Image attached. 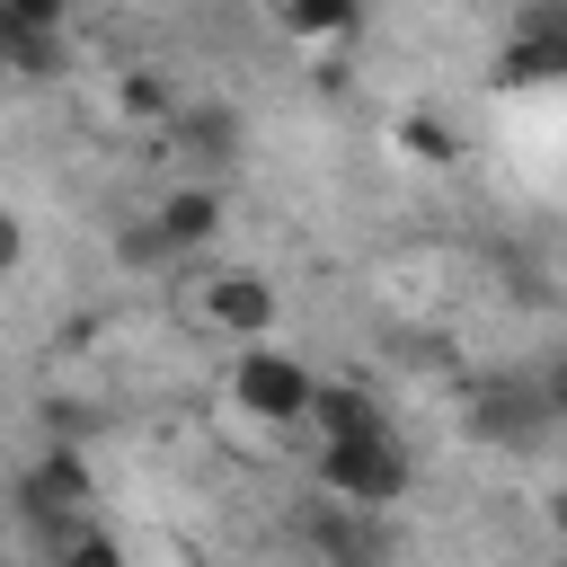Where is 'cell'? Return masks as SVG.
Listing matches in <instances>:
<instances>
[{
    "label": "cell",
    "mask_w": 567,
    "mask_h": 567,
    "mask_svg": "<svg viewBox=\"0 0 567 567\" xmlns=\"http://www.w3.org/2000/svg\"><path fill=\"white\" fill-rule=\"evenodd\" d=\"M399 142H408V151H416V159H452V151H461V142H452V124H443V115H399Z\"/></svg>",
    "instance_id": "4fadbf2b"
},
{
    "label": "cell",
    "mask_w": 567,
    "mask_h": 567,
    "mask_svg": "<svg viewBox=\"0 0 567 567\" xmlns=\"http://www.w3.org/2000/svg\"><path fill=\"white\" fill-rule=\"evenodd\" d=\"M18 505H27V523H35V532H53V540H62V532H80V505H89V461H80L71 443H62V452H44V461L18 478Z\"/></svg>",
    "instance_id": "5b68a950"
},
{
    "label": "cell",
    "mask_w": 567,
    "mask_h": 567,
    "mask_svg": "<svg viewBox=\"0 0 567 567\" xmlns=\"http://www.w3.org/2000/svg\"><path fill=\"white\" fill-rule=\"evenodd\" d=\"M213 230H221V195H213V186H177V195L151 213V239H159L168 257H186V248H213Z\"/></svg>",
    "instance_id": "9c48e42d"
},
{
    "label": "cell",
    "mask_w": 567,
    "mask_h": 567,
    "mask_svg": "<svg viewBox=\"0 0 567 567\" xmlns=\"http://www.w3.org/2000/svg\"><path fill=\"white\" fill-rule=\"evenodd\" d=\"M27 257V230H18V213H0V275Z\"/></svg>",
    "instance_id": "2e32d148"
},
{
    "label": "cell",
    "mask_w": 567,
    "mask_h": 567,
    "mask_svg": "<svg viewBox=\"0 0 567 567\" xmlns=\"http://www.w3.org/2000/svg\"><path fill=\"white\" fill-rule=\"evenodd\" d=\"M310 549L328 558V567H390V514H354V505H310Z\"/></svg>",
    "instance_id": "8992f818"
},
{
    "label": "cell",
    "mask_w": 567,
    "mask_h": 567,
    "mask_svg": "<svg viewBox=\"0 0 567 567\" xmlns=\"http://www.w3.org/2000/svg\"><path fill=\"white\" fill-rule=\"evenodd\" d=\"M115 106H124L133 124H177V89H168V71H151V62L115 80Z\"/></svg>",
    "instance_id": "30bf717a"
},
{
    "label": "cell",
    "mask_w": 567,
    "mask_h": 567,
    "mask_svg": "<svg viewBox=\"0 0 567 567\" xmlns=\"http://www.w3.org/2000/svg\"><path fill=\"white\" fill-rule=\"evenodd\" d=\"M284 27L319 44V35H354V9H284Z\"/></svg>",
    "instance_id": "5bb4252c"
},
{
    "label": "cell",
    "mask_w": 567,
    "mask_h": 567,
    "mask_svg": "<svg viewBox=\"0 0 567 567\" xmlns=\"http://www.w3.org/2000/svg\"><path fill=\"white\" fill-rule=\"evenodd\" d=\"M549 425H558V390H549V381L505 372V381H487V390L470 399V434H478V443H540Z\"/></svg>",
    "instance_id": "277c9868"
},
{
    "label": "cell",
    "mask_w": 567,
    "mask_h": 567,
    "mask_svg": "<svg viewBox=\"0 0 567 567\" xmlns=\"http://www.w3.org/2000/svg\"><path fill=\"white\" fill-rule=\"evenodd\" d=\"M230 399H239V416H257V425H301V408H310V363L284 354V346H239Z\"/></svg>",
    "instance_id": "7a4b0ae2"
},
{
    "label": "cell",
    "mask_w": 567,
    "mask_h": 567,
    "mask_svg": "<svg viewBox=\"0 0 567 567\" xmlns=\"http://www.w3.org/2000/svg\"><path fill=\"white\" fill-rule=\"evenodd\" d=\"M53 567H124V549H115L97 523H80V532H62V540H53Z\"/></svg>",
    "instance_id": "8fae6325"
},
{
    "label": "cell",
    "mask_w": 567,
    "mask_h": 567,
    "mask_svg": "<svg viewBox=\"0 0 567 567\" xmlns=\"http://www.w3.org/2000/svg\"><path fill=\"white\" fill-rule=\"evenodd\" d=\"M301 425H319V443H381V434H390V408H381L363 381H310Z\"/></svg>",
    "instance_id": "52a82bcc"
},
{
    "label": "cell",
    "mask_w": 567,
    "mask_h": 567,
    "mask_svg": "<svg viewBox=\"0 0 567 567\" xmlns=\"http://www.w3.org/2000/svg\"><path fill=\"white\" fill-rule=\"evenodd\" d=\"M204 319H213L221 337H239V346H275V328H284V292H275L257 266H213V284H204Z\"/></svg>",
    "instance_id": "3957f363"
},
{
    "label": "cell",
    "mask_w": 567,
    "mask_h": 567,
    "mask_svg": "<svg viewBox=\"0 0 567 567\" xmlns=\"http://www.w3.org/2000/svg\"><path fill=\"white\" fill-rule=\"evenodd\" d=\"M0 62L44 80L62 62V0H0Z\"/></svg>",
    "instance_id": "ba28073f"
},
{
    "label": "cell",
    "mask_w": 567,
    "mask_h": 567,
    "mask_svg": "<svg viewBox=\"0 0 567 567\" xmlns=\"http://www.w3.org/2000/svg\"><path fill=\"white\" fill-rule=\"evenodd\" d=\"M115 248H124V257H133V266H159V257H168V248H159V239H151V221H133V230H124V239H115Z\"/></svg>",
    "instance_id": "9a60e30c"
},
{
    "label": "cell",
    "mask_w": 567,
    "mask_h": 567,
    "mask_svg": "<svg viewBox=\"0 0 567 567\" xmlns=\"http://www.w3.org/2000/svg\"><path fill=\"white\" fill-rule=\"evenodd\" d=\"M408 478H416V461H408L399 434H381V443H319V487H328V505L390 514V505L408 496Z\"/></svg>",
    "instance_id": "6da1fadb"
},
{
    "label": "cell",
    "mask_w": 567,
    "mask_h": 567,
    "mask_svg": "<svg viewBox=\"0 0 567 567\" xmlns=\"http://www.w3.org/2000/svg\"><path fill=\"white\" fill-rule=\"evenodd\" d=\"M177 133H186V151H230L239 115L230 106H195V115H177Z\"/></svg>",
    "instance_id": "7c38bea8"
}]
</instances>
